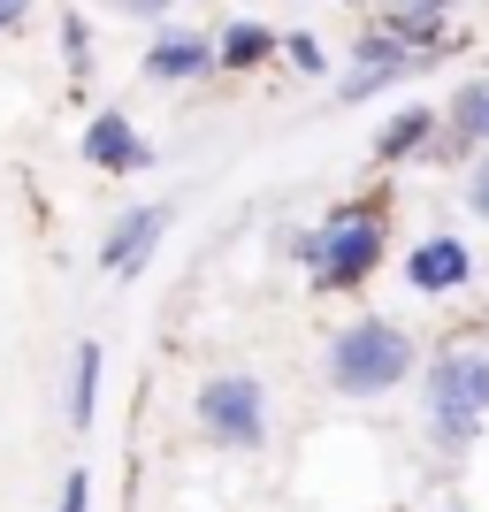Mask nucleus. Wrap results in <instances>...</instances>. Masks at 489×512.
<instances>
[{
  "instance_id": "nucleus-14",
  "label": "nucleus",
  "mask_w": 489,
  "mask_h": 512,
  "mask_svg": "<svg viewBox=\"0 0 489 512\" xmlns=\"http://www.w3.org/2000/svg\"><path fill=\"white\" fill-rule=\"evenodd\" d=\"M467 207H474V214H482V222H489V161H482V169H474V184H467Z\"/></svg>"
},
{
  "instance_id": "nucleus-15",
  "label": "nucleus",
  "mask_w": 489,
  "mask_h": 512,
  "mask_svg": "<svg viewBox=\"0 0 489 512\" xmlns=\"http://www.w3.org/2000/svg\"><path fill=\"white\" fill-rule=\"evenodd\" d=\"M85 497H92V482H85V474H69V490H62V512H85Z\"/></svg>"
},
{
  "instance_id": "nucleus-4",
  "label": "nucleus",
  "mask_w": 489,
  "mask_h": 512,
  "mask_svg": "<svg viewBox=\"0 0 489 512\" xmlns=\"http://www.w3.org/2000/svg\"><path fill=\"white\" fill-rule=\"evenodd\" d=\"M199 421H207V436H222V444H260V428H268L260 383L253 375H214V383L199 390Z\"/></svg>"
},
{
  "instance_id": "nucleus-10",
  "label": "nucleus",
  "mask_w": 489,
  "mask_h": 512,
  "mask_svg": "<svg viewBox=\"0 0 489 512\" xmlns=\"http://www.w3.org/2000/svg\"><path fill=\"white\" fill-rule=\"evenodd\" d=\"M214 54H222L230 69H253V62H268V54H276V31H260V23H230Z\"/></svg>"
},
{
  "instance_id": "nucleus-2",
  "label": "nucleus",
  "mask_w": 489,
  "mask_h": 512,
  "mask_svg": "<svg viewBox=\"0 0 489 512\" xmlns=\"http://www.w3.org/2000/svg\"><path fill=\"white\" fill-rule=\"evenodd\" d=\"M298 260L314 268L321 291H352V283H367V268L383 260V222H375L367 207H344V214H329V222L298 245Z\"/></svg>"
},
{
  "instance_id": "nucleus-18",
  "label": "nucleus",
  "mask_w": 489,
  "mask_h": 512,
  "mask_svg": "<svg viewBox=\"0 0 489 512\" xmlns=\"http://www.w3.org/2000/svg\"><path fill=\"white\" fill-rule=\"evenodd\" d=\"M16 16H23V0H0V31H8Z\"/></svg>"
},
{
  "instance_id": "nucleus-6",
  "label": "nucleus",
  "mask_w": 489,
  "mask_h": 512,
  "mask_svg": "<svg viewBox=\"0 0 489 512\" xmlns=\"http://www.w3.org/2000/svg\"><path fill=\"white\" fill-rule=\"evenodd\" d=\"M85 161L92 169H146L153 153H146V138H138L123 115H100V123L85 130Z\"/></svg>"
},
{
  "instance_id": "nucleus-8",
  "label": "nucleus",
  "mask_w": 489,
  "mask_h": 512,
  "mask_svg": "<svg viewBox=\"0 0 489 512\" xmlns=\"http://www.w3.org/2000/svg\"><path fill=\"white\" fill-rule=\"evenodd\" d=\"M207 62H214V46H207V39H161V46L146 54V77L176 85V77H199Z\"/></svg>"
},
{
  "instance_id": "nucleus-17",
  "label": "nucleus",
  "mask_w": 489,
  "mask_h": 512,
  "mask_svg": "<svg viewBox=\"0 0 489 512\" xmlns=\"http://www.w3.org/2000/svg\"><path fill=\"white\" fill-rule=\"evenodd\" d=\"M115 8H130V16H161L169 0H115Z\"/></svg>"
},
{
  "instance_id": "nucleus-7",
  "label": "nucleus",
  "mask_w": 489,
  "mask_h": 512,
  "mask_svg": "<svg viewBox=\"0 0 489 512\" xmlns=\"http://www.w3.org/2000/svg\"><path fill=\"white\" fill-rule=\"evenodd\" d=\"M467 268H474V260H467V245H459V237H428L405 276L421 283V291H459V283H467Z\"/></svg>"
},
{
  "instance_id": "nucleus-9",
  "label": "nucleus",
  "mask_w": 489,
  "mask_h": 512,
  "mask_svg": "<svg viewBox=\"0 0 489 512\" xmlns=\"http://www.w3.org/2000/svg\"><path fill=\"white\" fill-rule=\"evenodd\" d=\"M444 8H451V0H398V8L383 16V31H398L405 46H421V39L444 31Z\"/></svg>"
},
{
  "instance_id": "nucleus-5",
  "label": "nucleus",
  "mask_w": 489,
  "mask_h": 512,
  "mask_svg": "<svg viewBox=\"0 0 489 512\" xmlns=\"http://www.w3.org/2000/svg\"><path fill=\"white\" fill-rule=\"evenodd\" d=\"M161 237H169V207H138L123 230L107 237V253H100L107 276H138V268H146V253L161 245Z\"/></svg>"
},
{
  "instance_id": "nucleus-13",
  "label": "nucleus",
  "mask_w": 489,
  "mask_h": 512,
  "mask_svg": "<svg viewBox=\"0 0 489 512\" xmlns=\"http://www.w3.org/2000/svg\"><path fill=\"white\" fill-rule=\"evenodd\" d=\"M451 123L467 130V138H489V85H467L451 100Z\"/></svg>"
},
{
  "instance_id": "nucleus-11",
  "label": "nucleus",
  "mask_w": 489,
  "mask_h": 512,
  "mask_svg": "<svg viewBox=\"0 0 489 512\" xmlns=\"http://www.w3.org/2000/svg\"><path fill=\"white\" fill-rule=\"evenodd\" d=\"M92 398H100V344H77V375H69V421H92Z\"/></svg>"
},
{
  "instance_id": "nucleus-12",
  "label": "nucleus",
  "mask_w": 489,
  "mask_h": 512,
  "mask_svg": "<svg viewBox=\"0 0 489 512\" xmlns=\"http://www.w3.org/2000/svg\"><path fill=\"white\" fill-rule=\"evenodd\" d=\"M428 130H436V123H428V107H405L398 123L383 130V146H375V153H383V161H398V153H413V146H421Z\"/></svg>"
},
{
  "instance_id": "nucleus-1",
  "label": "nucleus",
  "mask_w": 489,
  "mask_h": 512,
  "mask_svg": "<svg viewBox=\"0 0 489 512\" xmlns=\"http://www.w3.org/2000/svg\"><path fill=\"white\" fill-rule=\"evenodd\" d=\"M413 375V337L390 329V321H352L337 344H329V383L344 398H383Z\"/></svg>"
},
{
  "instance_id": "nucleus-16",
  "label": "nucleus",
  "mask_w": 489,
  "mask_h": 512,
  "mask_svg": "<svg viewBox=\"0 0 489 512\" xmlns=\"http://www.w3.org/2000/svg\"><path fill=\"white\" fill-rule=\"evenodd\" d=\"M291 62H298V69H321V46L306 39V31H298V39H291Z\"/></svg>"
},
{
  "instance_id": "nucleus-3",
  "label": "nucleus",
  "mask_w": 489,
  "mask_h": 512,
  "mask_svg": "<svg viewBox=\"0 0 489 512\" xmlns=\"http://www.w3.org/2000/svg\"><path fill=\"white\" fill-rule=\"evenodd\" d=\"M428 413H436L444 451H467L474 421L489 413V352H444L428 367Z\"/></svg>"
}]
</instances>
